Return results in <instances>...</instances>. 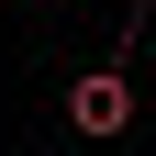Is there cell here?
Returning a JSON list of instances; mask_svg holds the SVG:
<instances>
[{
  "mask_svg": "<svg viewBox=\"0 0 156 156\" xmlns=\"http://www.w3.org/2000/svg\"><path fill=\"white\" fill-rule=\"evenodd\" d=\"M123 123H134V78H123V67H89V78H67V134L112 145Z\"/></svg>",
  "mask_w": 156,
  "mask_h": 156,
  "instance_id": "1",
  "label": "cell"
},
{
  "mask_svg": "<svg viewBox=\"0 0 156 156\" xmlns=\"http://www.w3.org/2000/svg\"><path fill=\"white\" fill-rule=\"evenodd\" d=\"M0 11H23V0H0Z\"/></svg>",
  "mask_w": 156,
  "mask_h": 156,
  "instance_id": "2",
  "label": "cell"
}]
</instances>
